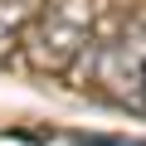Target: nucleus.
Wrapping results in <instances>:
<instances>
[{"instance_id":"nucleus-3","label":"nucleus","mask_w":146,"mask_h":146,"mask_svg":"<svg viewBox=\"0 0 146 146\" xmlns=\"http://www.w3.org/2000/svg\"><path fill=\"white\" fill-rule=\"evenodd\" d=\"M29 20H34V5H29V0H0V49L15 44V39H25Z\"/></svg>"},{"instance_id":"nucleus-1","label":"nucleus","mask_w":146,"mask_h":146,"mask_svg":"<svg viewBox=\"0 0 146 146\" xmlns=\"http://www.w3.org/2000/svg\"><path fill=\"white\" fill-rule=\"evenodd\" d=\"M93 34V0H54V5H44L29 29H25V49L34 58V68H68L73 58L83 54Z\"/></svg>"},{"instance_id":"nucleus-2","label":"nucleus","mask_w":146,"mask_h":146,"mask_svg":"<svg viewBox=\"0 0 146 146\" xmlns=\"http://www.w3.org/2000/svg\"><path fill=\"white\" fill-rule=\"evenodd\" d=\"M98 83L107 88V98L146 112V20L122 25L98 49Z\"/></svg>"}]
</instances>
